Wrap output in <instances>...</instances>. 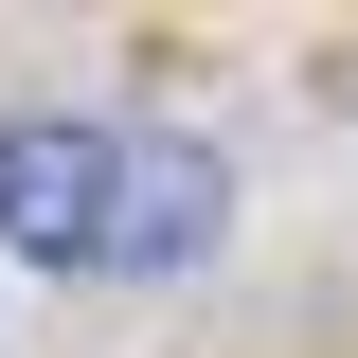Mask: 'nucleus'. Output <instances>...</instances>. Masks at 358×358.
<instances>
[{
	"mask_svg": "<svg viewBox=\"0 0 358 358\" xmlns=\"http://www.w3.org/2000/svg\"><path fill=\"white\" fill-rule=\"evenodd\" d=\"M108 162H126V126H90V108H18V126H0V251L108 268Z\"/></svg>",
	"mask_w": 358,
	"mask_h": 358,
	"instance_id": "f257e3e1",
	"label": "nucleus"
},
{
	"mask_svg": "<svg viewBox=\"0 0 358 358\" xmlns=\"http://www.w3.org/2000/svg\"><path fill=\"white\" fill-rule=\"evenodd\" d=\"M233 233V162L179 126H126V162H108V268H215Z\"/></svg>",
	"mask_w": 358,
	"mask_h": 358,
	"instance_id": "f03ea898",
	"label": "nucleus"
}]
</instances>
